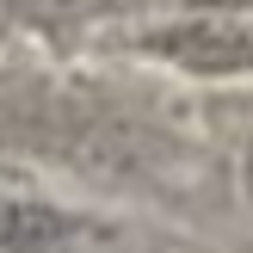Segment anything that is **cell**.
Masks as SVG:
<instances>
[{
  "instance_id": "obj_2",
  "label": "cell",
  "mask_w": 253,
  "mask_h": 253,
  "mask_svg": "<svg viewBox=\"0 0 253 253\" xmlns=\"http://www.w3.org/2000/svg\"><path fill=\"white\" fill-rule=\"evenodd\" d=\"M86 241V222L43 198H0V253H68Z\"/></svg>"
},
{
  "instance_id": "obj_3",
  "label": "cell",
  "mask_w": 253,
  "mask_h": 253,
  "mask_svg": "<svg viewBox=\"0 0 253 253\" xmlns=\"http://www.w3.org/2000/svg\"><path fill=\"white\" fill-rule=\"evenodd\" d=\"M247 6H253V0H247Z\"/></svg>"
},
{
  "instance_id": "obj_1",
  "label": "cell",
  "mask_w": 253,
  "mask_h": 253,
  "mask_svg": "<svg viewBox=\"0 0 253 253\" xmlns=\"http://www.w3.org/2000/svg\"><path fill=\"white\" fill-rule=\"evenodd\" d=\"M142 56L185 74H253V19L241 12H198L142 31Z\"/></svg>"
}]
</instances>
